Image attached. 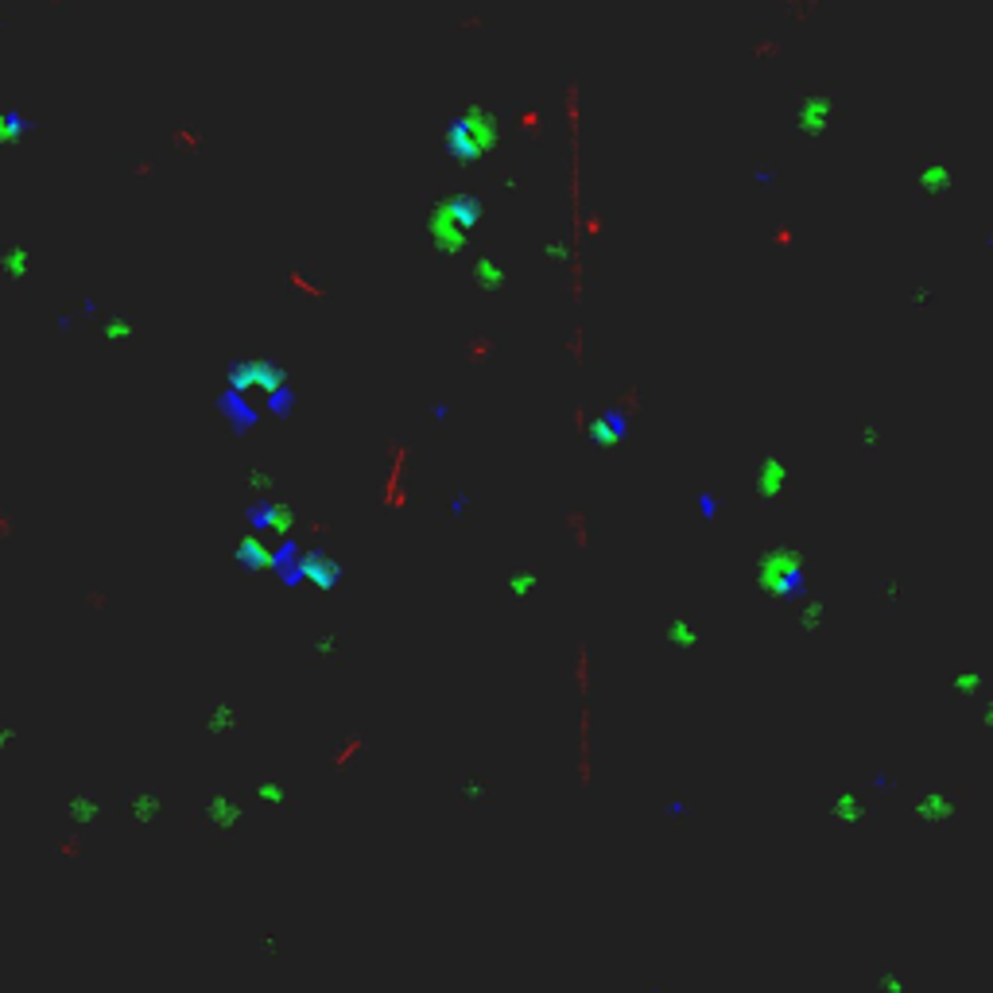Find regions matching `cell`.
Listing matches in <instances>:
<instances>
[{
  "instance_id": "cell-1",
  "label": "cell",
  "mask_w": 993,
  "mask_h": 993,
  "mask_svg": "<svg viewBox=\"0 0 993 993\" xmlns=\"http://www.w3.org/2000/svg\"><path fill=\"white\" fill-rule=\"evenodd\" d=\"M485 144H489V117H481V113H466L447 129V152H454L458 160L481 156Z\"/></svg>"
},
{
  "instance_id": "cell-2",
  "label": "cell",
  "mask_w": 993,
  "mask_h": 993,
  "mask_svg": "<svg viewBox=\"0 0 993 993\" xmlns=\"http://www.w3.org/2000/svg\"><path fill=\"white\" fill-rule=\"evenodd\" d=\"M28 132V121L16 113V109H4L0 113V144H12V140H20Z\"/></svg>"
},
{
  "instance_id": "cell-3",
  "label": "cell",
  "mask_w": 993,
  "mask_h": 993,
  "mask_svg": "<svg viewBox=\"0 0 993 993\" xmlns=\"http://www.w3.org/2000/svg\"><path fill=\"white\" fill-rule=\"evenodd\" d=\"M478 280H485L489 288H497L501 272H497V260H478Z\"/></svg>"
},
{
  "instance_id": "cell-4",
  "label": "cell",
  "mask_w": 993,
  "mask_h": 993,
  "mask_svg": "<svg viewBox=\"0 0 993 993\" xmlns=\"http://www.w3.org/2000/svg\"><path fill=\"white\" fill-rule=\"evenodd\" d=\"M24 260H28V253H24V249H12V253L4 257V272H16V276H24V268H28Z\"/></svg>"
},
{
  "instance_id": "cell-5",
  "label": "cell",
  "mask_w": 993,
  "mask_h": 993,
  "mask_svg": "<svg viewBox=\"0 0 993 993\" xmlns=\"http://www.w3.org/2000/svg\"><path fill=\"white\" fill-rule=\"evenodd\" d=\"M105 334H113V338H125V334H129V322H125V319H109V322H105Z\"/></svg>"
}]
</instances>
